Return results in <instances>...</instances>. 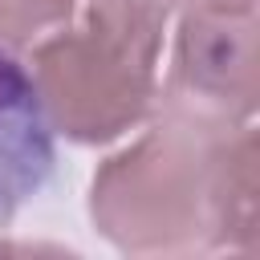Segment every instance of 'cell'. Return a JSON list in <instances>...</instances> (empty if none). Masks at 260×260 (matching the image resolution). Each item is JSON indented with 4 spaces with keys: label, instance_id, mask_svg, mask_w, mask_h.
Here are the masks:
<instances>
[{
    "label": "cell",
    "instance_id": "3",
    "mask_svg": "<svg viewBox=\"0 0 260 260\" xmlns=\"http://www.w3.org/2000/svg\"><path fill=\"white\" fill-rule=\"evenodd\" d=\"M158 77L154 114L232 130L252 122L260 93V24L256 12L191 8L179 12L171 53Z\"/></svg>",
    "mask_w": 260,
    "mask_h": 260
},
{
    "label": "cell",
    "instance_id": "1",
    "mask_svg": "<svg viewBox=\"0 0 260 260\" xmlns=\"http://www.w3.org/2000/svg\"><path fill=\"white\" fill-rule=\"evenodd\" d=\"M93 228L134 256L260 252V150L252 122L211 130L158 114L89 183Z\"/></svg>",
    "mask_w": 260,
    "mask_h": 260
},
{
    "label": "cell",
    "instance_id": "2",
    "mask_svg": "<svg viewBox=\"0 0 260 260\" xmlns=\"http://www.w3.org/2000/svg\"><path fill=\"white\" fill-rule=\"evenodd\" d=\"M171 12V0H77L73 16L28 49L53 134L102 146L154 114Z\"/></svg>",
    "mask_w": 260,
    "mask_h": 260
},
{
    "label": "cell",
    "instance_id": "4",
    "mask_svg": "<svg viewBox=\"0 0 260 260\" xmlns=\"http://www.w3.org/2000/svg\"><path fill=\"white\" fill-rule=\"evenodd\" d=\"M53 167L57 142L28 65L0 49V219L28 207L49 187Z\"/></svg>",
    "mask_w": 260,
    "mask_h": 260
},
{
    "label": "cell",
    "instance_id": "5",
    "mask_svg": "<svg viewBox=\"0 0 260 260\" xmlns=\"http://www.w3.org/2000/svg\"><path fill=\"white\" fill-rule=\"evenodd\" d=\"M77 0H0V49L28 53L73 16Z\"/></svg>",
    "mask_w": 260,
    "mask_h": 260
},
{
    "label": "cell",
    "instance_id": "6",
    "mask_svg": "<svg viewBox=\"0 0 260 260\" xmlns=\"http://www.w3.org/2000/svg\"><path fill=\"white\" fill-rule=\"evenodd\" d=\"M171 8L191 12V8H223V12H256V0H171Z\"/></svg>",
    "mask_w": 260,
    "mask_h": 260
}]
</instances>
